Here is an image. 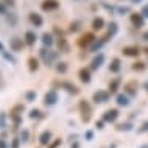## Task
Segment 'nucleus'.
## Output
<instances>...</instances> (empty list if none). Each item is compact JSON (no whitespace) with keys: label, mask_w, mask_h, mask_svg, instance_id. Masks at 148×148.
Listing matches in <instances>:
<instances>
[{"label":"nucleus","mask_w":148,"mask_h":148,"mask_svg":"<svg viewBox=\"0 0 148 148\" xmlns=\"http://www.w3.org/2000/svg\"><path fill=\"white\" fill-rule=\"evenodd\" d=\"M58 58H59V51H55V50H51L50 47H45L44 45L41 50H39V59L45 64L47 67H51V66H55L58 61Z\"/></svg>","instance_id":"nucleus-1"},{"label":"nucleus","mask_w":148,"mask_h":148,"mask_svg":"<svg viewBox=\"0 0 148 148\" xmlns=\"http://www.w3.org/2000/svg\"><path fill=\"white\" fill-rule=\"evenodd\" d=\"M78 111H79V117H81V122L87 125V123L92 120V114H94V108H92L90 101L86 98L79 100L78 101Z\"/></svg>","instance_id":"nucleus-2"},{"label":"nucleus","mask_w":148,"mask_h":148,"mask_svg":"<svg viewBox=\"0 0 148 148\" xmlns=\"http://www.w3.org/2000/svg\"><path fill=\"white\" fill-rule=\"evenodd\" d=\"M95 39H97L95 31H87V33L81 34V36L77 39V45H78V49L86 50V49H89V47L92 45V42H94Z\"/></svg>","instance_id":"nucleus-3"},{"label":"nucleus","mask_w":148,"mask_h":148,"mask_svg":"<svg viewBox=\"0 0 148 148\" xmlns=\"http://www.w3.org/2000/svg\"><path fill=\"white\" fill-rule=\"evenodd\" d=\"M111 100V92L109 90H105V89H98L94 92V95H92V101L95 103V105H105Z\"/></svg>","instance_id":"nucleus-4"},{"label":"nucleus","mask_w":148,"mask_h":148,"mask_svg":"<svg viewBox=\"0 0 148 148\" xmlns=\"http://www.w3.org/2000/svg\"><path fill=\"white\" fill-rule=\"evenodd\" d=\"M120 117V111L117 108H111V109H106L105 112H103L101 119L105 120L106 123H109V125H114V123H117V120Z\"/></svg>","instance_id":"nucleus-5"},{"label":"nucleus","mask_w":148,"mask_h":148,"mask_svg":"<svg viewBox=\"0 0 148 148\" xmlns=\"http://www.w3.org/2000/svg\"><path fill=\"white\" fill-rule=\"evenodd\" d=\"M123 92H125L128 97H131V98L137 97V94H139V83L136 81V79H130V81H126L125 84H123Z\"/></svg>","instance_id":"nucleus-6"},{"label":"nucleus","mask_w":148,"mask_h":148,"mask_svg":"<svg viewBox=\"0 0 148 148\" xmlns=\"http://www.w3.org/2000/svg\"><path fill=\"white\" fill-rule=\"evenodd\" d=\"M59 89L66 90L69 95H79V92H81V89L75 84V83L72 81H67V79H64V81H59Z\"/></svg>","instance_id":"nucleus-7"},{"label":"nucleus","mask_w":148,"mask_h":148,"mask_svg":"<svg viewBox=\"0 0 148 148\" xmlns=\"http://www.w3.org/2000/svg\"><path fill=\"white\" fill-rule=\"evenodd\" d=\"M105 61H106V56L105 53H101V51H98V53H94V58L90 59V70H98L101 69L103 66H105Z\"/></svg>","instance_id":"nucleus-8"},{"label":"nucleus","mask_w":148,"mask_h":148,"mask_svg":"<svg viewBox=\"0 0 148 148\" xmlns=\"http://www.w3.org/2000/svg\"><path fill=\"white\" fill-rule=\"evenodd\" d=\"M59 101V94L56 89H50L44 94V105L45 106H55Z\"/></svg>","instance_id":"nucleus-9"},{"label":"nucleus","mask_w":148,"mask_h":148,"mask_svg":"<svg viewBox=\"0 0 148 148\" xmlns=\"http://www.w3.org/2000/svg\"><path fill=\"white\" fill-rule=\"evenodd\" d=\"M130 21H131V25H133L136 30H140L145 27V17L142 16V13H131Z\"/></svg>","instance_id":"nucleus-10"},{"label":"nucleus","mask_w":148,"mask_h":148,"mask_svg":"<svg viewBox=\"0 0 148 148\" xmlns=\"http://www.w3.org/2000/svg\"><path fill=\"white\" fill-rule=\"evenodd\" d=\"M117 33H119V23H117V22H114V21H111L109 23H108V30H106V33L103 34L101 38L105 39L106 42H109L111 39H112Z\"/></svg>","instance_id":"nucleus-11"},{"label":"nucleus","mask_w":148,"mask_h":148,"mask_svg":"<svg viewBox=\"0 0 148 148\" xmlns=\"http://www.w3.org/2000/svg\"><path fill=\"white\" fill-rule=\"evenodd\" d=\"M122 53H123V56H126V58H136L137 59L139 56H140L142 51L137 45H125L122 49Z\"/></svg>","instance_id":"nucleus-12"},{"label":"nucleus","mask_w":148,"mask_h":148,"mask_svg":"<svg viewBox=\"0 0 148 148\" xmlns=\"http://www.w3.org/2000/svg\"><path fill=\"white\" fill-rule=\"evenodd\" d=\"M78 79L83 83V84H90V81H92L90 67H81V69L78 70Z\"/></svg>","instance_id":"nucleus-13"},{"label":"nucleus","mask_w":148,"mask_h":148,"mask_svg":"<svg viewBox=\"0 0 148 148\" xmlns=\"http://www.w3.org/2000/svg\"><path fill=\"white\" fill-rule=\"evenodd\" d=\"M25 45H27L25 41H23V39H21V38H17V36H14V38L10 39V49H11V51H14V53L22 51Z\"/></svg>","instance_id":"nucleus-14"},{"label":"nucleus","mask_w":148,"mask_h":148,"mask_svg":"<svg viewBox=\"0 0 148 148\" xmlns=\"http://www.w3.org/2000/svg\"><path fill=\"white\" fill-rule=\"evenodd\" d=\"M115 103L119 108H128L131 105V97H128L125 92H119L115 94Z\"/></svg>","instance_id":"nucleus-15"},{"label":"nucleus","mask_w":148,"mask_h":148,"mask_svg":"<svg viewBox=\"0 0 148 148\" xmlns=\"http://www.w3.org/2000/svg\"><path fill=\"white\" fill-rule=\"evenodd\" d=\"M55 44H56L59 53H69V51H70V44H69V41L66 39V36L56 38V42H55Z\"/></svg>","instance_id":"nucleus-16"},{"label":"nucleus","mask_w":148,"mask_h":148,"mask_svg":"<svg viewBox=\"0 0 148 148\" xmlns=\"http://www.w3.org/2000/svg\"><path fill=\"white\" fill-rule=\"evenodd\" d=\"M114 128L115 131H119V133H130V131L134 130V123L133 120H126V122H122V123H114Z\"/></svg>","instance_id":"nucleus-17"},{"label":"nucleus","mask_w":148,"mask_h":148,"mask_svg":"<svg viewBox=\"0 0 148 148\" xmlns=\"http://www.w3.org/2000/svg\"><path fill=\"white\" fill-rule=\"evenodd\" d=\"M122 87V77H115L109 81V84H108V90L111 92V95H115L119 94V89Z\"/></svg>","instance_id":"nucleus-18"},{"label":"nucleus","mask_w":148,"mask_h":148,"mask_svg":"<svg viewBox=\"0 0 148 148\" xmlns=\"http://www.w3.org/2000/svg\"><path fill=\"white\" fill-rule=\"evenodd\" d=\"M59 8V2L58 0H44L41 3V10L45 11V13H50V11H56Z\"/></svg>","instance_id":"nucleus-19"},{"label":"nucleus","mask_w":148,"mask_h":148,"mask_svg":"<svg viewBox=\"0 0 148 148\" xmlns=\"http://www.w3.org/2000/svg\"><path fill=\"white\" fill-rule=\"evenodd\" d=\"M27 67H28V72L30 73H36L41 67V59L36 58V56H30L27 59Z\"/></svg>","instance_id":"nucleus-20"},{"label":"nucleus","mask_w":148,"mask_h":148,"mask_svg":"<svg viewBox=\"0 0 148 148\" xmlns=\"http://www.w3.org/2000/svg\"><path fill=\"white\" fill-rule=\"evenodd\" d=\"M53 140V133L50 130H44L41 134H39V145L41 147H47L49 143Z\"/></svg>","instance_id":"nucleus-21"},{"label":"nucleus","mask_w":148,"mask_h":148,"mask_svg":"<svg viewBox=\"0 0 148 148\" xmlns=\"http://www.w3.org/2000/svg\"><path fill=\"white\" fill-rule=\"evenodd\" d=\"M28 21H30V23H31L33 27H36V28H39V27L44 25L42 16L39 14V13H36V11H31V13L28 14Z\"/></svg>","instance_id":"nucleus-22"},{"label":"nucleus","mask_w":148,"mask_h":148,"mask_svg":"<svg viewBox=\"0 0 148 148\" xmlns=\"http://www.w3.org/2000/svg\"><path fill=\"white\" fill-rule=\"evenodd\" d=\"M41 42H42V45L50 47V49H51V47L55 45V42H56V38H55L53 33L45 31V33H42V36H41Z\"/></svg>","instance_id":"nucleus-23"},{"label":"nucleus","mask_w":148,"mask_h":148,"mask_svg":"<svg viewBox=\"0 0 148 148\" xmlns=\"http://www.w3.org/2000/svg\"><path fill=\"white\" fill-rule=\"evenodd\" d=\"M108 69H109L111 73H120V70H122V59H120L119 56H114L112 59H111Z\"/></svg>","instance_id":"nucleus-24"},{"label":"nucleus","mask_w":148,"mask_h":148,"mask_svg":"<svg viewBox=\"0 0 148 148\" xmlns=\"http://www.w3.org/2000/svg\"><path fill=\"white\" fill-rule=\"evenodd\" d=\"M90 27H92V31H101V30H105L106 22H105V19H103V17H100V16H97V17H94V19H92Z\"/></svg>","instance_id":"nucleus-25"},{"label":"nucleus","mask_w":148,"mask_h":148,"mask_svg":"<svg viewBox=\"0 0 148 148\" xmlns=\"http://www.w3.org/2000/svg\"><path fill=\"white\" fill-rule=\"evenodd\" d=\"M105 44H106V41L103 38H97L92 42V45L89 47V51L90 53H98V51H101V49L105 47Z\"/></svg>","instance_id":"nucleus-26"},{"label":"nucleus","mask_w":148,"mask_h":148,"mask_svg":"<svg viewBox=\"0 0 148 148\" xmlns=\"http://www.w3.org/2000/svg\"><path fill=\"white\" fill-rule=\"evenodd\" d=\"M23 41H25V44L28 47H33L36 44V41H38V34H36L34 31L28 30V31H25V34H23Z\"/></svg>","instance_id":"nucleus-27"},{"label":"nucleus","mask_w":148,"mask_h":148,"mask_svg":"<svg viewBox=\"0 0 148 148\" xmlns=\"http://www.w3.org/2000/svg\"><path fill=\"white\" fill-rule=\"evenodd\" d=\"M55 70H56V73L64 75V73H67V70H69V66H67L66 61H56V64H55Z\"/></svg>","instance_id":"nucleus-28"},{"label":"nucleus","mask_w":148,"mask_h":148,"mask_svg":"<svg viewBox=\"0 0 148 148\" xmlns=\"http://www.w3.org/2000/svg\"><path fill=\"white\" fill-rule=\"evenodd\" d=\"M28 117L31 119V120H42V119H45V114L42 112L41 109H38V108H33V109L28 112Z\"/></svg>","instance_id":"nucleus-29"},{"label":"nucleus","mask_w":148,"mask_h":148,"mask_svg":"<svg viewBox=\"0 0 148 148\" xmlns=\"http://www.w3.org/2000/svg\"><path fill=\"white\" fill-rule=\"evenodd\" d=\"M131 69L134 72H145L147 70V62L140 61V59H136V61L131 64Z\"/></svg>","instance_id":"nucleus-30"},{"label":"nucleus","mask_w":148,"mask_h":148,"mask_svg":"<svg viewBox=\"0 0 148 148\" xmlns=\"http://www.w3.org/2000/svg\"><path fill=\"white\" fill-rule=\"evenodd\" d=\"M23 111H25V105H23V103H17V105H14L11 108L10 115H22Z\"/></svg>","instance_id":"nucleus-31"},{"label":"nucleus","mask_w":148,"mask_h":148,"mask_svg":"<svg viewBox=\"0 0 148 148\" xmlns=\"http://www.w3.org/2000/svg\"><path fill=\"white\" fill-rule=\"evenodd\" d=\"M0 55H2V58L5 59L6 62H10V64H16V62H17V59L14 58V55L11 53V51H6V49L3 51H0Z\"/></svg>","instance_id":"nucleus-32"},{"label":"nucleus","mask_w":148,"mask_h":148,"mask_svg":"<svg viewBox=\"0 0 148 148\" xmlns=\"http://www.w3.org/2000/svg\"><path fill=\"white\" fill-rule=\"evenodd\" d=\"M81 25H83L81 21H73V22H70L69 31H70V33H77V31H79V28H81Z\"/></svg>","instance_id":"nucleus-33"},{"label":"nucleus","mask_w":148,"mask_h":148,"mask_svg":"<svg viewBox=\"0 0 148 148\" xmlns=\"http://www.w3.org/2000/svg\"><path fill=\"white\" fill-rule=\"evenodd\" d=\"M36 98H38V94H36V90H27L25 92V100L28 103H33V101H36Z\"/></svg>","instance_id":"nucleus-34"},{"label":"nucleus","mask_w":148,"mask_h":148,"mask_svg":"<svg viewBox=\"0 0 148 148\" xmlns=\"http://www.w3.org/2000/svg\"><path fill=\"white\" fill-rule=\"evenodd\" d=\"M21 140H22V143H27L30 140V130H27V128H23V130H21Z\"/></svg>","instance_id":"nucleus-35"},{"label":"nucleus","mask_w":148,"mask_h":148,"mask_svg":"<svg viewBox=\"0 0 148 148\" xmlns=\"http://www.w3.org/2000/svg\"><path fill=\"white\" fill-rule=\"evenodd\" d=\"M5 17H6V23H8V25H11V27L17 25V17H16V14H10V13H8Z\"/></svg>","instance_id":"nucleus-36"},{"label":"nucleus","mask_w":148,"mask_h":148,"mask_svg":"<svg viewBox=\"0 0 148 148\" xmlns=\"http://www.w3.org/2000/svg\"><path fill=\"white\" fill-rule=\"evenodd\" d=\"M8 126V115L6 112H0V130H6Z\"/></svg>","instance_id":"nucleus-37"},{"label":"nucleus","mask_w":148,"mask_h":148,"mask_svg":"<svg viewBox=\"0 0 148 148\" xmlns=\"http://www.w3.org/2000/svg\"><path fill=\"white\" fill-rule=\"evenodd\" d=\"M62 145V139L61 137H56V139H53L49 145H47V148H59Z\"/></svg>","instance_id":"nucleus-38"},{"label":"nucleus","mask_w":148,"mask_h":148,"mask_svg":"<svg viewBox=\"0 0 148 148\" xmlns=\"http://www.w3.org/2000/svg\"><path fill=\"white\" fill-rule=\"evenodd\" d=\"M84 139L87 142H92L95 139V131L94 130H86V133H84Z\"/></svg>","instance_id":"nucleus-39"},{"label":"nucleus","mask_w":148,"mask_h":148,"mask_svg":"<svg viewBox=\"0 0 148 148\" xmlns=\"http://www.w3.org/2000/svg\"><path fill=\"white\" fill-rule=\"evenodd\" d=\"M137 133H139V134H145V133H148V120H145V122H143L142 125L137 128Z\"/></svg>","instance_id":"nucleus-40"},{"label":"nucleus","mask_w":148,"mask_h":148,"mask_svg":"<svg viewBox=\"0 0 148 148\" xmlns=\"http://www.w3.org/2000/svg\"><path fill=\"white\" fill-rule=\"evenodd\" d=\"M21 143H22L21 137H13V139H11V143H10V148H19V147H21Z\"/></svg>","instance_id":"nucleus-41"},{"label":"nucleus","mask_w":148,"mask_h":148,"mask_svg":"<svg viewBox=\"0 0 148 148\" xmlns=\"http://www.w3.org/2000/svg\"><path fill=\"white\" fill-rule=\"evenodd\" d=\"M115 11H117V13L120 14V16H123V14H128V13H130V8H128V6H119L117 8V10H115Z\"/></svg>","instance_id":"nucleus-42"},{"label":"nucleus","mask_w":148,"mask_h":148,"mask_svg":"<svg viewBox=\"0 0 148 148\" xmlns=\"http://www.w3.org/2000/svg\"><path fill=\"white\" fill-rule=\"evenodd\" d=\"M51 33H53L55 36H56V38H61V36H64L66 33H64V31L59 28V27H53V31H51Z\"/></svg>","instance_id":"nucleus-43"},{"label":"nucleus","mask_w":148,"mask_h":148,"mask_svg":"<svg viewBox=\"0 0 148 148\" xmlns=\"http://www.w3.org/2000/svg\"><path fill=\"white\" fill-rule=\"evenodd\" d=\"M105 125H106V122L103 119H100V120H97L95 122V130H103L105 128Z\"/></svg>","instance_id":"nucleus-44"},{"label":"nucleus","mask_w":148,"mask_h":148,"mask_svg":"<svg viewBox=\"0 0 148 148\" xmlns=\"http://www.w3.org/2000/svg\"><path fill=\"white\" fill-rule=\"evenodd\" d=\"M6 5H5V3H3V2H0V14H3V16H6L8 14V10H6Z\"/></svg>","instance_id":"nucleus-45"},{"label":"nucleus","mask_w":148,"mask_h":148,"mask_svg":"<svg viewBox=\"0 0 148 148\" xmlns=\"http://www.w3.org/2000/svg\"><path fill=\"white\" fill-rule=\"evenodd\" d=\"M2 2L5 3L6 6H11V8H13V6L16 5V0H2Z\"/></svg>","instance_id":"nucleus-46"},{"label":"nucleus","mask_w":148,"mask_h":148,"mask_svg":"<svg viewBox=\"0 0 148 148\" xmlns=\"http://www.w3.org/2000/svg\"><path fill=\"white\" fill-rule=\"evenodd\" d=\"M5 86H6V83H5V79H3V77H2V72H0V90L5 89Z\"/></svg>","instance_id":"nucleus-47"},{"label":"nucleus","mask_w":148,"mask_h":148,"mask_svg":"<svg viewBox=\"0 0 148 148\" xmlns=\"http://www.w3.org/2000/svg\"><path fill=\"white\" fill-rule=\"evenodd\" d=\"M140 13H142V16H143L145 19H148V5H145V6L142 8V11H140Z\"/></svg>","instance_id":"nucleus-48"},{"label":"nucleus","mask_w":148,"mask_h":148,"mask_svg":"<svg viewBox=\"0 0 148 148\" xmlns=\"http://www.w3.org/2000/svg\"><path fill=\"white\" fill-rule=\"evenodd\" d=\"M70 148H81V145H79L78 140H73V142H70Z\"/></svg>","instance_id":"nucleus-49"},{"label":"nucleus","mask_w":148,"mask_h":148,"mask_svg":"<svg viewBox=\"0 0 148 148\" xmlns=\"http://www.w3.org/2000/svg\"><path fill=\"white\" fill-rule=\"evenodd\" d=\"M0 148H8V143L3 137H0Z\"/></svg>","instance_id":"nucleus-50"},{"label":"nucleus","mask_w":148,"mask_h":148,"mask_svg":"<svg viewBox=\"0 0 148 148\" xmlns=\"http://www.w3.org/2000/svg\"><path fill=\"white\" fill-rule=\"evenodd\" d=\"M103 6H105V10H108V11H109L111 14L114 13V8H112V6H109V5H103Z\"/></svg>","instance_id":"nucleus-51"},{"label":"nucleus","mask_w":148,"mask_h":148,"mask_svg":"<svg viewBox=\"0 0 148 148\" xmlns=\"http://www.w3.org/2000/svg\"><path fill=\"white\" fill-rule=\"evenodd\" d=\"M77 139H78V134H72L70 137H69V140H70V142H73V140H77Z\"/></svg>","instance_id":"nucleus-52"},{"label":"nucleus","mask_w":148,"mask_h":148,"mask_svg":"<svg viewBox=\"0 0 148 148\" xmlns=\"http://www.w3.org/2000/svg\"><path fill=\"white\" fill-rule=\"evenodd\" d=\"M142 39H143V41H147V42H148V31H143V34H142Z\"/></svg>","instance_id":"nucleus-53"},{"label":"nucleus","mask_w":148,"mask_h":148,"mask_svg":"<svg viewBox=\"0 0 148 148\" xmlns=\"http://www.w3.org/2000/svg\"><path fill=\"white\" fill-rule=\"evenodd\" d=\"M0 137H3V139H6V137H8V133H6L5 130H2V134H0Z\"/></svg>","instance_id":"nucleus-54"},{"label":"nucleus","mask_w":148,"mask_h":148,"mask_svg":"<svg viewBox=\"0 0 148 148\" xmlns=\"http://www.w3.org/2000/svg\"><path fill=\"white\" fill-rule=\"evenodd\" d=\"M3 50H5V45H3V42L0 41V51H3Z\"/></svg>","instance_id":"nucleus-55"},{"label":"nucleus","mask_w":148,"mask_h":148,"mask_svg":"<svg viewBox=\"0 0 148 148\" xmlns=\"http://www.w3.org/2000/svg\"><path fill=\"white\" fill-rule=\"evenodd\" d=\"M143 89H145V90L148 92V81H145V83H143Z\"/></svg>","instance_id":"nucleus-56"},{"label":"nucleus","mask_w":148,"mask_h":148,"mask_svg":"<svg viewBox=\"0 0 148 148\" xmlns=\"http://www.w3.org/2000/svg\"><path fill=\"white\" fill-rule=\"evenodd\" d=\"M143 53H145L147 56H148V47H143Z\"/></svg>","instance_id":"nucleus-57"},{"label":"nucleus","mask_w":148,"mask_h":148,"mask_svg":"<svg viewBox=\"0 0 148 148\" xmlns=\"http://www.w3.org/2000/svg\"><path fill=\"white\" fill-rule=\"evenodd\" d=\"M139 148H148V143H143V145H140Z\"/></svg>","instance_id":"nucleus-58"},{"label":"nucleus","mask_w":148,"mask_h":148,"mask_svg":"<svg viewBox=\"0 0 148 148\" xmlns=\"http://www.w3.org/2000/svg\"><path fill=\"white\" fill-rule=\"evenodd\" d=\"M131 2H133V3H140L142 0H131Z\"/></svg>","instance_id":"nucleus-59"},{"label":"nucleus","mask_w":148,"mask_h":148,"mask_svg":"<svg viewBox=\"0 0 148 148\" xmlns=\"http://www.w3.org/2000/svg\"><path fill=\"white\" fill-rule=\"evenodd\" d=\"M117 145H115V143H112V145H109V148H115Z\"/></svg>","instance_id":"nucleus-60"}]
</instances>
